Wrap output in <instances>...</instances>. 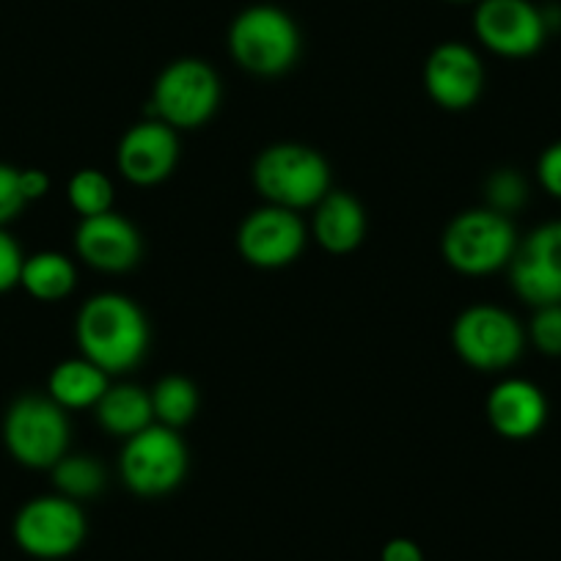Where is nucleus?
Listing matches in <instances>:
<instances>
[{
	"label": "nucleus",
	"mask_w": 561,
	"mask_h": 561,
	"mask_svg": "<svg viewBox=\"0 0 561 561\" xmlns=\"http://www.w3.org/2000/svg\"><path fill=\"white\" fill-rule=\"evenodd\" d=\"M457 355L468 366L499 371L515 364L523 353V331L515 317L495 306H473L462 311L451 331Z\"/></svg>",
	"instance_id": "9"
},
{
	"label": "nucleus",
	"mask_w": 561,
	"mask_h": 561,
	"mask_svg": "<svg viewBox=\"0 0 561 561\" xmlns=\"http://www.w3.org/2000/svg\"><path fill=\"white\" fill-rule=\"evenodd\" d=\"M53 482H56L58 493L67 495V499L80 501V499H94L102 488H105V471L96 460L91 457H67L53 466Z\"/></svg>",
	"instance_id": "22"
},
{
	"label": "nucleus",
	"mask_w": 561,
	"mask_h": 561,
	"mask_svg": "<svg viewBox=\"0 0 561 561\" xmlns=\"http://www.w3.org/2000/svg\"><path fill=\"white\" fill-rule=\"evenodd\" d=\"M444 256L466 275H488L515 256V229L493 209H471L451 220L444 234Z\"/></svg>",
	"instance_id": "7"
},
{
	"label": "nucleus",
	"mask_w": 561,
	"mask_h": 561,
	"mask_svg": "<svg viewBox=\"0 0 561 561\" xmlns=\"http://www.w3.org/2000/svg\"><path fill=\"white\" fill-rule=\"evenodd\" d=\"M152 410L154 419H158L163 427H185L198 410L196 386H193L191 380H185V377H165V380H160L158 386H154Z\"/></svg>",
	"instance_id": "21"
},
{
	"label": "nucleus",
	"mask_w": 561,
	"mask_h": 561,
	"mask_svg": "<svg viewBox=\"0 0 561 561\" xmlns=\"http://www.w3.org/2000/svg\"><path fill=\"white\" fill-rule=\"evenodd\" d=\"M107 388V371L89 358L64 360L50 375V399L61 408H96Z\"/></svg>",
	"instance_id": "19"
},
{
	"label": "nucleus",
	"mask_w": 561,
	"mask_h": 561,
	"mask_svg": "<svg viewBox=\"0 0 561 561\" xmlns=\"http://www.w3.org/2000/svg\"><path fill=\"white\" fill-rule=\"evenodd\" d=\"M96 419H100V424L107 433L133 438L140 430L152 427V393H147L138 386L107 388L105 397L96 402Z\"/></svg>",
	"instance_id": "18"
},
{
	"label": "nucleus",
	"mask_w": 561,
	"mask_h": 561,
	"mask_svg": "<svg viewBox=\"0 0 561 561\" xmlns=\"http://www.w3.org/2000/svg\"><path fill=\"white\" fill-rule=\"evenodd\" d=\"M69 204L75 213L83 218H94V215L111 213L113 204V185L105 174L94 169H83L72 176L69 182Z\"/></svg>",
	"instance_id": "23"
},
{
	"label": "nucleus",
	"mask_w": 561,
	"mask_h": 561,
	"mask_svg": "<svg viewBox=\"0 0 561 561\" xmlns=\"http://www.w3.org/2000/svg\"><path fill=\"white\" fill-rule=\"evenodd\" d=\"M89 523L78 501L67 495H42L28 501L14 517V542L42 561L72 556L83 545Z\"/></svg>",
	"instance_id": "6"
},
{
	"label": "nucleus",
	"mask_w": 561,
	"mask_h": 561,
	"mask_svg": "<svg viewBox=\"0 0 561 561\" xmlns=\"http://www.w3.org/2000/svg\"><path fill=\"white\" fill-rule=\"evenodd\" d=\"M180 158V140L176 129L169 127L160 118L140 122L129 129L118 144L116 163L118 171L127 176L133 185H158L174 171Z\"/></svg>",
	"instance_id": "14"
},
{
	"label": "nucleus",
	"mask_w": 561,
	"mask_h": 561,
	"mask_svg": "<svg viewBox=\"0 0 561 561\" xmlns=\"http://www.w3.org/2000/svg\"><path fill=\"white\" fill-rule=\"evenodd\" d=\"M3 440L18 462L28 468H53L69 446V421L53 399L23 397L9 408Z\"/></svg>",
	"instance_id": "5"
},
{
	"label": "nucleus",
	"mask_w": 561,
	"mask_h": 561,
	"mask_svg": "<svg viewBox=\"0 0 561 561\" xmlns=\"http://www.w3.org/2000/svg\"><path fill=\"white\" fill-rule=\"evenodd\" d=\"M23 251H20L18 242L0 229V293L18 287L20 275H23Z\"/></svg>",
	"instance_id": "27"
},
{
	"label": "nucleus",
	"mask_w": 561,
	"mask_h": 561,
	"mask_svg": "<svg viewBox=\"0 0 561 561\" xmlns=\"http://www.w3.org/2000/svg\"><path fill=\"white\" fill-rule=\"evenodd\" d=\"M229 53L242 69L262 78L284 75L300 56V31L284 9L259 3L234 18Z\"/></svg>",
	"instance_id": "2"
},
{
	"label": "nucleus",
	"mask_w": 561,
	"mask_h": 561,
	"mask_svg": "<svg viewBox=\"0 0 561 561\" xmlns=\"http://www.w3.org/2000/svg\"><path fill=\"white\" fill-rule=\"evenodd\" d=\"M47 187H50V180H47L45 171H36V169L20 171V191H23L25 202H36V198H42L47 193Z\"/></svg>",
	"instance_id": "30"
},
{
	"label": "nucleus",
	"mask_w": 561,
	"mask_h": 561,
	"mask_svg": "<svg viewBox=\"0 0 561 561\" xmlns=\"http://www.w3.org/2000/svg\"><path fill=\"white\" fill-rule=\"evenodd\" d=\"M539 182L550 196L561 198V144L548 147L539 158Z\"/></svg>",
	"instance_id": "28"
},
{
	"label": "nucleus",
	"mask_w": 561,
	"mask_h": 561,
	"mask_svg": "<svg viewBox=\"0 0 561 561\" xmlns=\"http://www.w3.org/2000/svg\"><path fill=\"white\" fill-rule=\"evenodd\" d=\"M187 473V449L180 435L163 424L140 430L122 451V479L135 495L160 499L180 488Z\"/></svg>",
	"instance_id": "4"
},
{
	"label": "nucleus",
	"mask_w": 561,
	"mask_h": 561,
	"mask_svg": "<svg viewBox=\"0 0 561 561\" xmlns=\"http://www.w3.org/2000/svg\"><path fill=\"white\" fill-rule=\"evenodd\" d=\"M512 287L526 304H561V224H545L512 256Z\"/></svg>",
	"instance_id": "12"
},
{
	"label": "nucleus",
	"mask_w": 561,
	"mask_h": 561,
	"mask_svg": "<svg viewBox=\"0 0 561 561\" xmlns=\"http://www.w3.org/2000/svg\"><path fill=\"white\" fill-rule=\"evenodd\" d=\"M20 284L28 289V295H34L36 300H61L72 293L75 287V267L67 256L56 251L36 253V256L25 259L23 275H20Z\"/></svg>",
	"instance_id": "20"
},
{
	"label": "nucleus",
	"mask_w": 561,
	"mask_h": 561,
	"mask_svg": "<svg viewBox=\"0 0 561 561\" xmlns=\"http://www.w3.org/2000/svg\"><path fill=\"white\" fill-rule=\"evenodd\" d=\"M75 248L85 264L105 273H124L140 259L138 231L113 213L83 218L75 234Z\"/></svg>",
	"instance_id": "15"
},
{
	"label": "nucleus",
	"mask_w": 561,
	"mask_h": 561,
	"mask_svg": "<svg viewBox=\"0 0 561 561\" xmlns=\"http://www.w3.org/2000/svg\"><path fill=\"white\" fill-rule=\"evenodd\" d=\"M526 196H528L526 180H523L517 171L512 169L495 171V174L488 180V202L493 213H501V215L515 213V209H520L523 204H526Z\"/></svg>",
	"instance_id": "24"
},
{
	"label": "nucleus",
	"mask_w": 561,
	"mask_h": 561,
	"mask_svg": "<svg viewBox=\"0 0 561 561\" xmlns=\"http://www.w3.org/2000/svg\"><path fill=\"white\" fill-rule=\"evenodd\" d=\"M488 419L499 435L510 440L531 438L548 419L542 391L528 380H504L488 399Z\"/></svg>",
	"instance_id": "16"
},
{
	"label": "nucleus",
	"mask_w": 561,
	"mask_h": 561,
	"mask_svg": "<svg viewBox=\"0 0 561 561\" xmlns=\"http://www.w3.org/2000/svg\"><path fill=\"white\" fill-rule=\"evenodd\" d=\"M237 248L256 267H284L304 253L306 226L295 209L270 204L242 220L237 231Z\"/></svg>",
	"instance_id": "11"
},
{
	"label": "nucleus",
	"mask_w": 561,
	"mask_h": 561,
	"mask_svg": "<svg viewBox=\"0 0 561 561\" xmlns=\"http://www.w3.org/2000/svg\"><path fill=\"white\" fill-rule=\"evenodd\" d=\"M484 69L477 53L460 42L438 45L424 67V85L427 94L446 111L471 107L482 94Z\"/></svg>",
	"instance_id": "13"
},
{
	"label": "nucleus",
	"mask_w": 561,
	"mask_h": 561,
	"mask_svg": "<svg viewBox=\"0 0 561 561\" xmlns=\"http://www.w3.org/2000/svg\"><path fill=\"white\" fill-rule=\"evenodd\" d=\"M473 34L495 56L526 58L542 47L548 25L531 0H479Z\"/></svg>",
	"instance_id": "10"
},
{
	"label": "nucleus",
	"mask_w": 561,
	"mask_h": 561,
	"mask_svg": "<svg viewBox=\"0 0 561 561\" xmlns=\"http://www.w3.org/2000/svg\"><path fill=\"white\" fill-rule=\"evenodd\" d=\"M220 102V80L209 64L198 58H182L154 83L152 111L160 122L174 129H193L209 122Z\"/></svg>",
	"instance_id": "8"
},
{
	"label": "nucleus",
	"mask_w": 561,
	"mask_h": 561,
	"mask_svg": "<svg viewBox=\"0 0 561 561\" xmlns=\"http://www.w3.org/2000/svg\"><path fill=\"white\" fill-rule=\"evenodd\" d=\"M380 561H424V553H421V548L413 539L397 537L382 545Z\"/></svg>",
	"instance_id": "29"
},
{
	"label": "nucleus",
	"mask_w": 561,
	"mask_h": 561,
	"mask_svg": "<svg viewBox=\"0 0 561 561\" xmlns=\"http://www.w3.org/2000/svg\"><path fill=\"white\" fill-rule=\"evenodd\" d=\"M25 204L28 202L20 191V171L12 165H0V226L18 218Z\"/></svg>",
	"instance_id": "26"
},
{
	"label": "nucleus",
	"mask_w": 561,
	"mask_h": 561,
	"mask_svg": "<svg viewBox=\"0 0 561 561\" xmlns=\"http://www.w3.org/2000/svg\"><path fill=\"white\" fill-rule=\"evenodd\" d=\"M253 185L275 207H314L328 196L331 169L314 149L300 144H278L259 154L253 165Z\"/></svg>",
	"instance_id": "3"
},
{
	"label": "nucleus",
	"mask_w": 561,
	"mask_h": 561,
	"mask_svg": "<svg viewBox=\"0 0 561 561\" xmlns=\"http://www.w3.org/2000/svg\"><path fill=\"white\" fill-rule=\"evenodd\" d=\"M78 344L83 358L107 375L140 364L149 347V325L138 306L124 295H96L78 314Z\"/></svg>",
	"instance_id": "1"
},
{
	"label": "nucleus",
	"mask_w": 561,
	"mask_h": 561,
	"mask_svg": "<svg viewBox=\"0 0 561 561\" xmlns=\"http://www.w3.org/2000/svg\"><path fill=\"white\" fill-rule=\"evenodd\" d=\"M531 339L539 353L561 355V304L542 306L531 322Z\"/></svg>",
	"instance_id": "25"
},
{
	"label": "nucleus",
	"mask_w": 561,
	"mask_h": 561,
	"mask_svg": "<svg viewBox=\"0 0 561 561\" xmlns=\"http://www.w3.org/2000/svg\"><path fill=\"white\" fill-rule=\"evenodd\" d=\"M451 3H462V0H451Z\"/></svg>",
	"instance_id": "31"
},
{
	"label": "nucleus",
	"mask_w": 561,
	"mask_h": 561,
	"mask_svg": "<svg viewBox=\"0 0 561 561\" xmlns=\"http://www.w3.org/2000/svg\"><path fill=\"white\" fill-rule=\"evenodd\" d=\"M366 234V213L347 193H328L317 204L314 237L325 251L350 253Z\"/></svg>",
	"instance_id": "17"
}]
</instances>
